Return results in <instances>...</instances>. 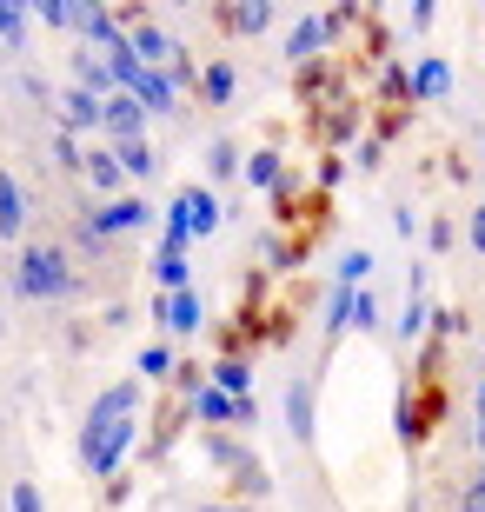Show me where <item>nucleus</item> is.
I'll use <instances>...</instances> for the list:
<instances>
[{
  "label": "nucleus",
  "instance_id": "obj_29",
  "mask_svg": "<svg viewBox=\"0 0 485 512\" xmlns=\"http://www.w3.org/2000/svg\"><path fill=\"white\" fill-rule=\"evenodd\" d=\"M7 512H47V506H40V486H34V479H14V486H7Z\"/></svg>",
  "mask_w": 485,
  "mask_h": 512
},
{
  "label": "nucleus",
  "instance_id": "obj_7",
  "mask_svg": "<svg viewBox=\"0 0 485 512\" xmlns=\"http://www.w3.org/2000/svg\"><path fill=\"white\" fill-rule=\"evenodd\" d=\"M133 406H140V380H120V386H107V393L87 406V426L80 433H100V426H120V419H133Z\"/></svg>",
  "mask_w": 485,
  "mask_h": 512
},
{
  "label": "nucleus",
  "instance_id": "obj_4",
  "mask_svg": "<svg viewBox=\"0 0 485 512\" xmlns=\"http://www.w3.org/2000/svg\"><path fill=\"white\" fill-rule=\"evenodd\" d=\"M133 419H120V426H100V433H80V459H87V473L94 479H113L120 473V459H127V446H133Z\"/></svg>",
  "mask_w": 485,
  "mask_h": 512
},
{
  "label": "nucleus",
  "instance_id": "obj_20",
  "mask_svg": "<svg viewBox=\"0 0 485 512\" xmlns=\"http://www.w3.org/2000/svg\"><path fill=\"white\" fill-rule=\"evenodd\" d=\"M213 386H220L226 399H253V366L246 360H220L213 366Z\"/></svg>",
  "mask_w": 485,
  "mask_h": 512
},
{
  "label": "nucleus",
  "instance_id": "obj_39",
  "mask_svg": "<svg viewBox=\"0 0 485 512\" xmlns=\"http://www.w3.org/2000/svg\"><path fill=\"white\" fill-rule=\"evenodd\" d=\"M479 160H485V140H479Z\"/></svg>",
  "mask_w": 485,
  "mask_h": 512
},
{
  "label": "nucleus",
  "instance_id": "obj_24",
  "mask_svg": "<svg viewBox=\"0 0 485 512\" xmlns=\"http://www.w3.org/2000/svg\"><path fill=\"white\" fill-rule=\"evenodd\" d=\"M286 419H293V433H299V439L313 433V386H306V380L286 393Z\"/></svg>",
  "mask_w": 485,
  "mask_h": 512
},
{
  "label": "nucleus",
  "instance_id": "obj_35",
  "mask_svg": "<svg viewBox=\"0 0 485 512\" xmlns=\"http://www.w3.org/2000/svg\"><path fill=\"white\" fill-rule=\"evenodd\" d=\"M466 233H472V247L485 253V207H472V213H466Z\"/></svg>",
  "mask_w": 485,
  "mask_h": 512
},
{
  "label": "nucleus",
  "instance_id": "obj_23",
  "mask_svg": "<svg viewBox=\"0 0 485 512\" xmlns=\"http://www.w3.org/2000/svg\"><path fill=\"white\" fill-rule=\"evenodd\" d=\"M246 187H260V193H273L280 187V153H253V160H246Z\"/></svg>",
  "mask_w": 485,
  "mask_h": 512
},
{
  "label": "nucleus",
  "instance_id": "obj_26",
  "mask_svg": "<svg viewBox=\"0 0 485 512\" xmlns=\"http://www.w3.org/2000/svg\"><path fill=\"white\" fill-rule=\"evenodd\" d=\"M140 373H147V380H167V373H180V366H173V346H140Z\"/></svg>",
  "mask_w": 485,
  "mask_h": 512
},
{
  "label": "nucleus",
  "instance_id": "obj_3",
  "mask_svg": "<svg viewBox=\"0 0 485 512\" xmlns=\"http://www.w3.org/2000/svg\"><path fill=\"white\" fill-rule=\"evenodd\" d=\"M220 227V200L206 187H180L167 207V247H193V240H206V233Z\"/></svg>",
  "mask_w": 485,
  "mask_h": 512
},
{
  "label": "nucleus",
  "instance_id": "obj_11",
  "mask_svg": "<svg viewBox=\"0 0 485 512\" xmlns=\"http://www.w3.org/2000/svg\"><path fill=\"white\" fill-rule=\"evenodd\" d=\"M100 114H107V100H94L87 87H67L60 94V127L67 133H100Z\"/></svg>",
  "mask_w": 485,
  "mask_h": 512
},
{
  "label": "nucleus",
  "instance_id": "obj_15",
  "mask_svg": "<svg viewBox=\"0 0 485 512\" xmlns=\"http://www.w3.org/2000/svg\"><path fill=\"white\" fill-rule=\"evenodd\" d=\"M80 34L94 40L100 54H120V47H127V34H120V20H113L107 7H87V14H80Z\"/></svg>",
  "mask_w": 485,
  "mask_h": 512
},
{
  "label": "nucleus",
  "instance_id": "obj_32",
  "mask_svg": "<svg viewBox=\"0 0 485 512\" xmlns=\"http://www.w3.org/2000/svg\"><path fill=\"white\" fill-rule=\"evenodd\" d=\"M0 40H7V47H20V40H27V14H20V7H7V0H0Z\"/></svg>",
  "mask_w": 485,
  "mask_h": 512
},
{
  "label": "nucleus",
  "instance_id": "obj_6",
  "mask_svg": "<svg viewBox=\"0 0 485 512\" xmlns=\"http://www.w3.org/2000/svg\"><path fill=\"white\" fill-rule=\"evenodd\" d=\"M100 133H107L113 147H133V140H147V107L133 94H113L107 114H100Z\"/></svg>",
  "mask_w": 485,
  "mask_h": 512
},
{
  "label": "nucleus",
  "instance_id": "obj_21",
  "mask_svg": "<svg viewBox=\"0 0 485 512\" xmlns=\"http://www.w3.org/2000/svg\"><path fill=\"white\" fill-rule=\"evenodd\" d=\"M120 153V173H127V180H153V167H160V153L147 147V140H133V147H113Z\"/></svg>",
  "mask_w": 485,
  "mask_h": 512
},
{
  "label": "nucleus",
  "instance_id": "obj_5",
  "mask_svg": "<svg viewBox=\"0 0 485 512\" xmlns=\"http://www.w3.org/2000/svg\"><path fill=\"white\" fill-rule=\"evenodd\" d=\"M120 94H133L140 107H147V114H160V120L180 114V80H173L167 67H140V74H133L127 87H120Z\"/></svg>",
  "mask_w": 485,
  "mask_h": 512
},
{
  "label": "nucleus",
  "instance_id": "obj_19",
  "mask_svg": "<svg viewBox=\"0 0 485 512\" xmlns=\"http://www.w3.org/2000/svg\"><path fill=\"white\" fill-rule=\"evenodd\" d=\"M233 87H240V74H233V60H213L200 74V94H206V107H226L233 100Z\"/></svg>",
  "mask_w": 485,
  "mask_h": 512
},
{
  "label": "nucleus",
  "instance_id": "obj_10",
  "mask_svg": "<svg viewBox=\"0 0 485 512\" xmlns=\"http://www.w3.org/2000/svg\"><path fill=\"white\" fill-rule=\"evenodd\" d=\"M27 220H34V200L20 193L14 173L0 167V240H20V233H27Z\"/></svg>",
  "mask_w": 485,
  "mask_h": 512
},
{
  "label": "nucleus",
  "instance_id": "obj_37",
  "mask_svg": "<svg viewBox=\"0 0 485 512\" xmlns=\"http://www.w3.org/2000/svg\"><path fill=\"white\" fill-rule=\"evenodd\" d=\"M472 419H485V380H479V393H472Z\"/></svg>",
  "mask_w": 485,
  "mask_h": 512
},
{
  "label": "nucleus",
  "instance_id": "obj_34",
  "mask_svg": "<svg viewBox=\"0 0 485 512\" xmlns=\"http://www.w3.org/2000/svg\"><path fill=\"white\" fill-rule=\"evenodd\" d=\"M353 326H359V333H373V326H379V300H373V293H359V300H353Z\"/></svg>",
  "mask_w": 485,
  "mask_h": 512
},
{
  "label": "nucleus",
  "instance_id": "obj_8",
  "mask_svg": "<svg viewBox=\"0 0 485 512\" xmlns=\"http://www.w3.org/2000/svg\"><path fill=\"white\" fill-rule=\"evenodd\" d=\"M193 413L206 419V426H233V419H260V406H253V399H226L220 386H200V393H193Z\"/></svg>",
  "mask_w": 485,
  "mask_h": 512
},
{
  "label": "nucleus",
  "instance_id": "obj_12",
  "mask_svg": "<svg viewBox=\"0 0 485 512\" xmlns=\"http://www.w3.org/2000/svg\"><path fill=\"white\" fill-rule=\"evenodd\" d=\"M326 34H333V20H319V14L293 20V27H286V60H313L319 47H326Z\"/></svg>",
  "mask_w": 485,
  "mask_h": 512
},
{
  "label": "nucleus",
  "instance_id": "obj_14",
  "mask_svg": "<svg viewBox=\"0 0 485 512\" xmlns=\"http://www.w3.org/2000/svg\"><path fill=\"white\" fill-rule=\"evenodd\" d=\"M406 87H412V100H446V94H452V67H446L439 54H426L419 67H412Z\"/></svg>",
  "mask_w": 485,
  "mask_h": 512
},
{
  "label": "nucleus",
  "instance_id": "obj_27",
  "mask_svg": "<svg viewBox=\"0 0 485 512\" xmlns=\"http://www.w3.org/2000/svg\"><path fill=\"white\" fill-rule=\"evenodd\" d=\"M426 326H432V306L426 300H419V293H412V300H406V320H399V340H419V333H426Z\"/></svg>",
  "mask_w": 485,
  "mask_h": 512
},
{
  "label": "nucleus",
  "instance_id": "obj_16",
  "mask_svg": "<svg viewBox=\"0 0 485 512\" xmlns=\"http://www.w3.org/2000/svg\"><path fill=\"white\" fill-rule=\"evenodd\" d=\"M153 273H160V286H167V293H187V286H193L187 247H167V240H160V260H153Z\"/></svg>",
  "mask_w": 485,
  "mask_h": 512
},
{
  "label": "nucleus",
  "instance_id": "obj_36",
  "mask_svg": "<svg viewBox=\"0 0 485 512\" xmlns=\"http://www.w3.org/2000/svg\"><path fill=\"white\" fill-rule=\"evenodd\" d=\"M472 453H479V466H485V419L472 426Z\"/></svg>",
  "mask_w": 485,
  "mask_h": 512
},
{
  "label": "nucleus",
  "instance_id": "obj_28",
  "mask_svg": "<svg viewBox=\"0 0 485 512\" xmlns=\"http://www.w3.org/2000/svg\"><path fill=\"white\" fill-rule=\"evenodd\" d=\"M233 167H240V147H233V140H213V147H206V173H213V180H226Z\"/></svg>",
  "mask_w": 485,
  "mask_h": 512
},
{
  "label": "nucleus",
  "instance_id": "obj_38",
  "mask_svg": "<svg viewBox=\"0 0 485 512\" xmlns=\"http://www.w3.org/2000/svg\"><path fill=\"white\" fill-rule=\"evenodd\" d=\"M200 512H246V506H200Z\"/></svg>",
  "mask_w": 485,
  "mask_h": 512
},
{
  "label": "nucleus",
  "instance_id": "obj_17",
  "mask_svg": "<svg viewBox=\"0 0 485 512\" xmlns=\"http://www.w3.org/2000/svg\"><path fill=\"white\" fill-rule=\"evenodd\" d=\"M87 180H94V193H120V187H127L120 153H113V147H94V153H87Z\"/></svg>",
  "mask_w": 485,
  "mask_h": 512
},
{
  "label": "nucleus",
  "instance_id": "obj_9",
  "mask_svg": "<svg viewBox=\"0 0 485 512\" xmlns=\"http://www.w3.org/2000/svg\"><path fill=\"white\" fill-rule=\"evenodd\" d=\"M153 320H167L173 333H200V320H206V300L200 293H160V300H153Z\"/></svg>",
  "mask_w": 485,
  "mask_h": 512
},
{
  "label": "nucleus",
  "instance_id": "obj_30",
  "mask_svg": "<svg viewBox=\"0 0 485 512\" xmlns=\"http://www.w3.org/2000/svg\"><path fill=\"white\" fill-rule=\"evenodd\" d=\"M54 160H60V167H80V173H87V153H80V133H67V127L54 133Z\"/></svg>",
  "mask_w": 485,
  "mask_h": 512
},
{
  "label": "nucleus",
  "instance_id": "obj_31",
  "mask_svg": "<svg viewBox=\"0 0 485 512\" xmlns=\"http://www.w3.org/2000/svg\"><path fill=\"white\" fill-rule=\"evenodd\" d=\"M80 14H87V7H67V0H40V20H47V27H80Z\"/></svg>",
  "mask_w": 485,
  "mask_h": 512
},
{
  "label": "nucleus",
  "instance_id": "obj_18",
  "mask_svg": "<svg viewBox=\"0 0 485 512\" xmlns=\"http://www.w3.org/2000/svg\"><path fill=\"white\" fill-rule=\"evenodd\" d=\"M220 20L233 34H266V27H273V7H266V0H240V7H226Z\"/></svg>",
  "mask_w": 485,
  "mask_h": 512
},
{
  "label": "nucleus",
  "instance_id": "obj_25",
  "mask_svg": "<svg viewBox=\"0 0 485 512\" xmlns=\"http://www.w3.org/2000/svg\"><path fill=\"white\" fill-rule=\"evenodd\" d=\"M353 300H359V293L333 286V306H326V333H353Z\"/></svg>",
  "mask_w": 485,
  "mask_h": 512
},
{
  "label": "nucleus",
  "instance_id": "obj_40",
  "mask_svg": "<svg viewBox=\"0 0 485 512\" xmlns=\"http://www.w3.org/2000/svg\"><path fill=\"white\" fill-rule=\"evenodd\" d=\"M0 333H7V326H0Z\"/></svg>",
  "mask_w": 485,
  "mask_h": 512
},
{
  "label": "nucleus",
  "instance_id": "obj_2",
  "mask_svg": "<svg viewBox=\"0 0 485 512\" xmlns=\"http://www.w3.org/2000/svg\"><path fill=\"white\" fill-rule=\"evenodd\" d=\"M153 220V207L140 200V193H120V200H107V207H87V220H80V247H107V240H120V233H140Z\"/></svg>",
  "mask_w": 485,
  "mask_h": 512
},
{
  "label": "nucleus",
  "instance_id": "obj_22",
  "mask_svg": "<svg viewBox=\"0 0 485 512\" xmlns=\"http://www.w3.org/2000/svg\"><path fill=\"white\" fill-rule=\"evenodd\" d=\"M366 280H373V253L353 247L346 260H339V286H346V293H366Z\"/></svg>",
  "mask_w": 485,
  "mask_h": 512
},
{
  "label": "nucleus",
  "instance_id": "obj_13",
  "mask_svg": "<svg viewBox=\"0 0 485 512\" xmlns=\"http://www.w3.org/2000/svg\"><path fill=\"white\" fill-rule=\"evenodd\" d=\"M133 54H140V67H173V60H180V47H173V40H167V27H153V20H147V27H133Z\"/></svg>",
  "mask_w": 485,
  "mask_h": 512
},
{
  "label": "nucleus",
  "instance_id": "obj_1",
  "mask_svg": "<svg viewBox=\"0 0 485 512\" xmlns=\"http://www.w3.org/2000/svg\"><path fill=\"white\" fill-rule=\"evenodd\" d=\"M14 293H20V300H40V306L74 300V293H80V266L67 260L60 247H20V260H14Z\"/></svg>",
  "mask_w": 485,
  "mask_h": 512
},
{
  "label": "nucleus",
  "instance_id": "obj_33",
  "mask_svg": "<svg viewBox=\"0 0 485 512\" xmlns=\"http://www.w3.org/2000/svg\"><path fill=\"white\" fill-rule=\"evenodd\" d=\"M459 512H485V466L466 479V493H459Z\"/></svg>",
  "mask_w": 485,
  "mask_h": 512
}]
</instances>
